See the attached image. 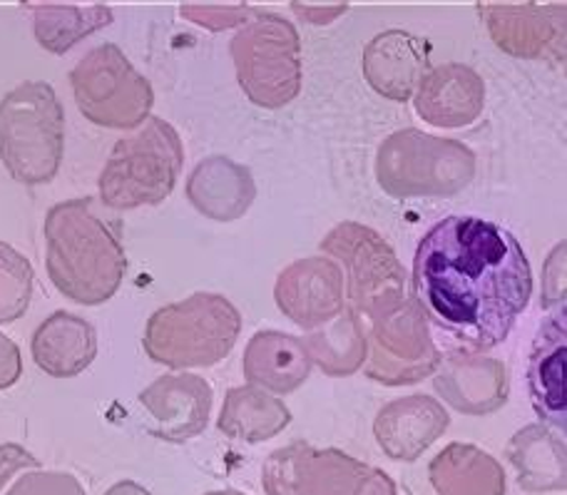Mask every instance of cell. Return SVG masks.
Returning <instances> with one entry per match:
<instances>
[{
	"mask_svg": "<svg viewBox=\"0 0 567 495\" xmlns=\"http://www.w3.org/2000/svg\"><path fill=\"white\" fill-rule=\"evenodd\" d=\"M429 48L409 30H383L363 48V78L381 97L406 103L429 68Z\"/></svg>",
	"mask_w": 567,
	"mask_h": 495,
	"instance_id": "18",
	"label": "cell"
},
{
	"mask_svg": "<svg viewBox=\"0 0 567 495\" xmlns=\"http://www.w3.org/2000/svg\"><path fill=\"white\" fill-rule=\"evenodd\" d=\"M279 311L293 324L313 331L343 309V275L329 257H307L281 269L275 285Z\"/></svg>",
	"mask_w": 567,
	"mask_h": 495,
	"instance_id": "13",
	"label": "cell"
},
{
	"mask_svg": "<svg viewBox=\"0 0 567 495\" xmlns=\"http://www.w3.org/2000/svg\"><path fill=\"white\" fill-rule=\"evenodd\" d=\"M451 426V416L439 401L413 393L383 406L373 419V439L391 461L413 463Z\"/></svg>",
	"mask_w": 567,
	"mask_h": 495,
	"instance_id": "16",
	"label": "cell"
},
{
	"mask_svg": "<svg viewBox=\"0 0 567 495\" xmlns=\"http://www.w3.org/2000/svg\"><path fill=\"white\" fill-rule=\"evenodd\" d=\"M511 466L518 471V486L525 493L565 491L567 456L563 433L550 426H523L505 446Z\"/></svg>",
	"mask_w": 567,
	"mask_h": 495,
	"instance_id": "23",
	"label": "cell"
},
{
	"mask_svg": "<svg viewBox=\"0 0 567 495\" xmlns=\"http://www.w3.org/2000/svg\"><path fill=\"white\" fill-rule=\"evenodd\" d=\"M321 251L347 269V295L359 317L377 321L403 301L409 275L379 231L361 221H341L321 239Z\"/></svg>",
	"mask_w": 567,
	"mask_h": 495,
	"instance_id": "10",
	"label": "cell"
},
{
	"mask_svg": "<svg viewBox=\"0 0 567 495\" xmlns=\"http://www.w3.org/2000/svg\"><path fill=\"white\" fill-rule=\"evenodd\" d=\"M261 483L267 495H399L389 473L339 448H313L307 441L271 453Z\"/></svg>",
	"mask_w": 567,
	"mask_h": 495,
	"instance_id": "9",
	"label": "cell"
},
{
	"mask_svg": "<svg viewBox=\"0 0 567 495\" xmlns=\"http://www.w3.org/2000/svg\"><path fill=\"white\" fill-rule=\"evenodd\" d=\"M475 177V153L458 140L399 130L377 153L379 187L391 197H453Z\"/></svg>",
	"mask_w": 567,
	"mask_h": 495,
	"instance_id": "6",
	"label": "cell"
},
{
	"mask_svg": "<svg viewBox=\"0 0 567 495\" xmlns=\"http://www.w3.org/2000/svg\"><path fill=\"white\" fill-rule=\"evenodd\" d=\"M105 495H152L145 486H140L135 481H120L113 488H107Z\"/></svg>",
	"mask_w": 567,
	"mask_h": 495,
	"instance_id": "35",
	"label": "cell"
},
{
	"mask_svg": "<svg viewBox=\"0 0 567 495\" xmlns=\"http://www.w3.org/2000/svg\"><path fill=\"white\" fill-rule=\"evenodd\" d=\"M68 80L78 110L95 127L135 130L150 120L155 90L115 43L85 53Z\"/></svg>",
	"mask_w": 567,
	"mask_h": 495,
	"instance_id": "8",
	"label": "cell"
},
{
	"mask_svg": "<svg viewBox=\"0 0 567 495\" xmlns=\"http://www.w3.org/2000/svg\"><path fill=\"white\" fill-rule=\"evenodd\" d=\"M23 377V353L18 343L0 331V391L16 386Z\"/></svg>",
	"mask_w": 567,
	"mask_h": 495,
	"instance_id": "33",
	"label": "cell"
},
{
	"mask_svg": "<svg viewBox=\"0 0 567 495\" xmlns=\"http://www.w3.org/2000/svg\"><path fill=\"white\" fill-rule=\"evenodd\" d=\"M413 301L425 321L478 353L511 337L530 305L533 269L508 229L481 217H443L419 241Z\"/></svg>",
	"mask_w": 567,
	"mask_h": 495,
	"instance_id": "1",
	"label": "cell"
},
{
	"mask_svg": "<svg viewBox=\"0 0 567 495\" xmlns=\"http://www.w3.org/2000/svg\"><path fill=\"white\" fill-rule=\"evenodd\" d=\"M65 153V110L45 80H25L0 100V163L20 185L53 182Z\"/></svg>",
	"mask_w": 567,
	"mask_h": 495,
	"instance_id": "3",
	"label": "cell"
},
{
	"mask_svg": "<svg viewBox=\"0 0 567 495\" xmlns=\"http://www.w3.org/2000/svg\"><path fill=\"white\" fill-rule=\"evenodd\" d=\"M245 379L249 386L284 396L293 393L309 379L313 363L303 341L291 333L265 329L249 339L245 349Z\"/></svg>",
	"mask_w": 567,
	"mask_h": 495,
	"instance_id": "22",
	"label": "cell"
},
{
	"mask_svg": "<svg viewBox=\"0 0 567 495\" xmlns=\"http://www.w3.org/2000/svg\"><path fill=\"white\" fill-rule=\"evenodd\" d=\"M293 13H297L303 23L311 25H329L331 20H337L339 16L347 13V3H321V6H307V3H291Z\"/></svg>",
	"mask_w": 567,
	"mask_h": 495,
	"instance_id": "34",
	"label": "cell"
},
{
	"mask_svg": "<svg viewBox=\"0 0 567 495\" xmlns=\"http://www.w3.org/2000/svg\"><path fill=\"white\" fill-rule=\"evenodd\" d=\"M416 113L431 127L458 130L481 117L485 83L471 65L443 63L425 70L413 93Z\"/></svg>",
	"mask_w": 567,
	"mask_h": 495,
	"instance_id": "17",
	"label": "cell"
},
{
	"mask_svg": "<svg viewBox=\"0 0 567 495\" xmlns=\"http://www.w3.org/2000/svg\"><path fill=\"white\" fill-rule=\"evenodd\" d=\"M257 10L239 3V6H212V3H182L179 16L189 20V23L202 25L212 33H221L229 28H241L247 20L255 18Z\"/></svg>",
	"mask_w": 567,
	"mask_h": 495,
	"instance_id": "29",
	"label": "cell"
},
{
	"mask_svg": "<svg viewBox=\"0 0 567 495\" xmlns=\"http://www.w3.org/2000/svg\"><path fill=\"white\" fill-rule=\"evenodd\" d=\"M435 393L465 416H485L508 401V371L503 361L481 353L453 351L439 361L433 379Z\"/></svg>",
	"mask_w": 567,
	"mask_h": 495,
	"instance_id": "15",
	"label": "cell"
},
{
	"mask_svg": "<svg viewBox=\"0 0 567 495\" xmlns=\"http://www.w3.org/2000/svg\"><path fill=\"white\" fill-rule=\"evenodd\" d=\"M565 371H567V319L565 309L550 314L535 333L528 359V391L535 413L555 426L565 429Z\"/></svg>",
	"mask_w": 567,
	"mask_h": 495,
	"instance_id": "19",
	"label": "cell"
},
{
	"mask_svg": "<svg viewBox=\"0 0 567 495\" xmlns=\"http://www.w3.org/2000/svg\"><path fill=\"white\" fill-rule=\"evenodd\" d=\"M35 367L53 379H73L97 357V331L83 317L53 311L30 337Z\"/></svg>",
	"mask_w": 567,
	"mask_h": 495,
	"instance_id": "21",
	"label": "cell"
},
{
	"mask_svg": "<svg viewBox=\"0 0 567 495\" xmlns=\"http://www.w3.org/2000/svg\"><path fill=\"white\" fill-rule=\"evenodd\" d=\"M6 495H85V491L70 473L38 468L23 473Z\"/></svg>",
	"mask_w": 567,
	"mask_h": 495,
	"instance_id": "30",
	"label": "cell"
},
{
	"mask_svg": "<svg viewBox=\"0 0 567 495\" xmlns=\"http://www.w3.org/2000/svg\"><path fill=\"white\" fill-rule=\"evenodd\" d=\"M241 93L265 110L287 107L301 90V40L277 13L257 10L229 43Z\"/></svg>",
	"mask_w": 567,
	"mask_h": 495,
	"instance_id": "7",
	"label": "cell"
},
{
	"mask_svg": "<svg viewBox=\"0 0 567 495\" xmlns=\"http://www.w3.org/2000/svg\"><path fill=\"white\" fill-rule=\"evenodd\" d=\"M209 383L195 373H165L140 393V403L155 426L152 436L167 443H187L209 426L212 413Z\"/></svg>",
	"mask_w": 567,
	"mask_h": 495,
	"instance_id": "14",
	"label": "cell"
},
{
	"mask_svg": "<svg viewBox=\"0 0 567 495\" xmlns=\"http://www.w3.org/2000/svg\"><path fill=\"white\" fill-rule=\"evenodd\" d=\"M45 269L65 299L100 307L117 295L127 257L123 221L97 205L95 197L58 202L45 215Z\"/></svg>",
	"mask_w": 567,
	"mask_h": 495,
	"instance_id": "2",
	"label": "cell"
},
{
	"mask_svg": "<svg viewBox=\"0 0 567 495\" xmlns=\"http://www.w3.org/2000/svg\"><path fill=\"white\" fill-rule=\"evenodd\" d=\"M185 147L167 120L150 117L133 135L117 140L100 172V202L110 212L155 207L177 185Z\"/></svg>",
	"mask_w": 567,
	"mask_h": 495,
	"instance_id": "5",
	"label": "cell"
},
{
	"mask_svg": "<svg viewBox=\"0 0 567 495\" xmlns=\"http://www.w3.org/2000/svg\"><path fill=\"white\" fill-rule=\"evenodd\" d=\"M543 307L565 309V241L553 249L543 271Z\"/></svg>",
	"mask_w": 567,
	"mask_h": 495,
	"instance_id": "32",
	"label": "cell"
},
{
	"mask_svg": "<svg viewBox=\"0 0 567 495\" xmlns=\"http://www.w3.org/2000/svg\"><path fill=\"white\" fill-rule=\"evenodd\" d=\"M291 423L287 403L255 386H237L225 393L217 429L225 436L245 443H265Z\"/></svg>",
	"mask_w": 567,
	"mask_h": 495,
	"instance_id": "25",
	"label": "cell"
},
{
	"mask_svg": "<svg viewBox=\"0 0 567 495\" xmlns=\"http://www.w3.org/2000/svg\"><path fill=\"white\" fill-rule=\"evenodd\" d=\"M35 291V275L28 257L8 241H0V327L20 319Z\"/></svg>",
	"mask_w": 567,
	"mask_h": 495,
	"instance_id": "28",
	"label": "cell"
},
{
	"mask_svg": "<svg viewBox=\"0 0 567 495\" xmlns=\"http://www.w3.org/2000/svg\"><path fill=\"white\" fill-rule=\"evenodd\" d=\"M429 478L439 495H505L503 466L473 443L445 446L431 461Z\"/></svg>",
	"mask_w": 567,
	"mask_h": 495,
	"instance_id": "24",
	"label": "cell"
},
{
	"mask_svg": "<svg viewBox=\"0 0 567 495\" xmlns=\"http://www.w3.org/2000/svg\"><path fill=\"white\" fill-rule=\"evenodd\" d=\"M187 199L207 219L235 221L255 205L257 182L249 167L225 155H212L187 177Z\"/></svg>",
	"mask_w": 567,
	"mask_h": 495,
	"instance_id": "20",
	"label": "cell"
},
{
	"mask_svg": "<svg viewBox=\"0 0 567 495\" xmlns=\"http://www.w3.org/2000/svg\"><path fill=\"white\" fill-rule=\"evenodd\" d=\"M205 495H247L241 491H212V493H205Z\"/></svg>",
	"mask_w": 567,
	"mask_h": 495,
	"instance_id": "36",
	"label": "cell"
},
{
	"mask_svg": "<svg viewBox=\"0 0 567 495\" xmlns=\"http://www.w3.org/2000/svg\"><path fill=\"white\" fill-rule=\"evenodd\" d=\"M363 371L383 386H409L435 373L441 353L431 337V324L413 299H403L373 321Z\"/></svg>",
	"mask_w": 567,
	"mask_h": 495,
	"instance_id": "11",
	"label": "cell"
},
{
	"mask_svg": "<svg viewBox=\"0 0 567 495\" xmlns=\"http://www.w3.org/2000/svg\"><path fill=\"white\" fill-rule=\"evenodd\" d=\"M367 337L369 333L363 331L357 311L343 307L337 319L309 331V337L301 341L313 367H319L327 377H349V373H357L367 363Z\"/></svg>",
	"mask_w": 567,
	"mask_h": 495,
	"instance_id": "26",
	"label": "cell"
},
{
	"mask_svg": "<svg viewBox=\"0 0 567 495\" xmlns=\"http://www.w3.org/2000/svg\"><path fill=\"white\" fill-rule=\"evenodd\" d=\"M38 468L40 461L20 443H0V495H6L23 473Z\"/></svg>",
	"mask_w": 567,
	"mask_h": 495,
	"instance_id": "31",
	"label": "cell"
},
{
	"mask_svg": "<svg viewBox=\"0 0 567 495\" xmlns=\"http://www.w3.org/2000/svg\"><path fill=\"white\" fill-rule=\"evenodd\" d=\"M488 35L503 53L533 60H563L565 55V6H503L481 3Z\"/></svg>",
	"mask_w": 567,
	"mask_h": 495,
	"instance_id": "12",
	"label": "cell"
},
{
	"mask_svg": "<svg viewBox=\"0 0 567 495\" xmlns=\"http://www.w3.org/2000/svg\"><path fill=\"white\" fill-rule=\"evenodd\" d=\"M115 20L107 6H68L38 3L33 6V35L45 53L65 55L80 40L97 33Z\"/></svg>",
	"mask_w": 567,
	"mask_h": 495,
	"instance_id": "27",
	"label": "cell"
},
{
	"mask_svg": "<svg viewBox=\"0 0 567 495\" xmlns=\"http://www.w3.org/2000/svg\"><path fill=\"white\" fill-rule=\"evenodd\" d=\"M241 333V314L227 297L197 291L147 319V357L172 371L207 369L225 361Z\"/></svg>",
	"mask_w": 567,
	"mask_h": 495,
	"instance_id": "4",
	"label": "cell"
}]
</instances>
